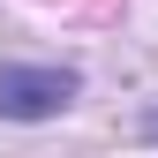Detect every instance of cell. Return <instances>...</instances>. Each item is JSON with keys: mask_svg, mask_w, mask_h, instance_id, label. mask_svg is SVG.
I'll use <instances>...</instances> for the list:
<instances>
[{"mask_svg": "<svg viewBox=\"0 0 158 158\" xmlns=\"http://www.w3.org/2000/svg\"><path fill=\"white\" fill-rule=\"evenodd\" d=\"M68 98H75L68 68H0V113H8V121H45Z\"/></svg>", "mask_w": 158, "mask_h": 158, "instance_id": "1", "label": "cell"}]
</instances>
